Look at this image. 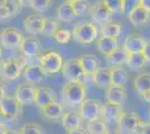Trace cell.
Wrapping results in <instances>:
<instances>
[{
  "label": "cell",
  "instance_id": "cell-2",
  "mask_svg": "<svg viewBox=\"0 0 150 134\" xmlns=\"http://www.w3.org/2000/svg\"><path fill=\"white\" fill-rule=\"evenodd\" d=\"M71 32H72V37L77 43L82 45H88L92 44L98 38L99 29L93 22L84 21L77 24Z\"/></svg>",
  "mask_w": 150,
  "mask_h": 134
},
{
  "label": "cell",
  "instance_id": "cell-39",
  "mask_svg": "<svg viewBox=\"0 0 150 134\" xmlns=\"http://www.w3.org/2000/svg\"><path fill=\"white\" fill-rule=\"evenodd\" d=\"M7 18H10V15L5 8V6L0 4V19H7Z\"/></svg>",
  "mask_w": 150,
  "mask_h": 134
},
{
  "label": "cell",
  "instance_id": "cell-24",
  "mask_svg": "<svg viewBox=\"0 0 150 134\" xmlns=\"http://www.w3.org/2000/svg\"><path fill=\"white\" fill-rule=\"evenodd\" d=\"M134 88L139 94H144L150 91V72L139 73L133 79Z\"/></svg>",
  "mask_w": 150,
  "mask_h": 134
},
{
  "label": "cell",
  "instance_id": "cell-4",
  "mask_svg": "<svg viewBox=\"0 0 150 134\" xmlns=\"http://www.w3.org/2000/svg\"><path fill=\"white\" fill-rule=\"evenodd\" d=\"M63 76L65 79L69 81V83H84L86 75L83 72L81 64L77 58L67 59L62 67Z\"/></svg>",
  "mask_w": 150,
  "mask_h": 134
},
{
  "label": "cell",
  "instance_id": "cell-18",
  "mask_svg": "<svg viewBox=\"0 0 150 134\" xmlns=\"http://www.w3.org/2000/svg\"><path fill=\"white\" fill-rule=\"evenodd\" d=\"M123 112L121 105L112 104V103H104L101 107V120L105 122H118L120 115Z\"/></svg>",
  "mask_w": 150,
  "mask_h": 134
},
{
  "label": "cell",
  "instance_id": "cell-8",
  "mask_svg": "<svg viewBox=\"0 0 150 134\" xmlns=\"http://www.w3.org/2000/svg\"><path fill=\"white\" fill-rule=\"evenodd\" d=\"M101 107L102 104L100 101L94 98H85L80 105L79 113L81 115L82 120L92 122L101 119Z\"/></svg>",
  "mask_w": 150,
  "mask_h": 134
},
{
  "label": "cell",
  "instance_id": "cell-16",
  "mask_svg": "<svg viewBox=\"0 0 150 134\" xmlns=\"http://www.w3.org/2000/svg\"><path fill=\"white\" fill-rule=\"evenodd\" d=\"M24 76L30 84H37L44 81L47 76V73L39 64H31L25 66Z\"/></svg>",
  "mask_w": 150,
  "mask_h": 134
},
{
  "label": "cell",
  "instance_id": "cell-3",
  "mask_svg": "<svg viewBox=\"0 0 150 134\" xmlns=\"http://www.w3.org/2000/svg\"><path fill=\"white\" fill-rule=\"evenodd\" d=\"M118 124L120 130L127 134H141L146 123L134 112H122Z\"/></svg>",
  "mask_w": 150,
  "mask_h": 134
},
{
  "label": "cell",
  "instance_id": "cell-6",
  "mask_svg": "<svg viewBox=\"0 0 150 134\" xmlns=\"http://www.w3.org/2000/svg\"><path fill=\"white\" fill-rule=\"evenodd\" d=\"M63 60L62 55L57 51H50L44 53L39 56V65L43 67V69L47 74H56L59 70H62Z\"/></svg>",
  "mask_w": 150,
  "mask_h": 134
},
{
  "label": "cell",
  "instance_id": "cell-35",
  "mask_svg": "<svg viewBox=\"0 0 150 134\" xmlns=\"http://www.w3.org/2000/svg\"><path fill=\"white\" fill-rule=\"evenodd\" d=\"M18 134H44V130L38 123L29 122L20 128Z\"/></svg>",
  "mask_w": 150,
  "mask_h": 134
},
{
  "label": "cell",
  "instance_id": "cell-12",
  "mask_svg": "<svg viewBox=\"0 0 150 134\" xmlns=\"http://www.w3.org/2000/svg\"><path fill=\"white\" fill-rule=\"evenodd\" d=\"M45 18L43 15L40 13H34V15H29L27 16L24 21H23V26L25 32H27L30 35H38L42 34L43 27H44Z\"/></svg>",
  "mask_w": 150,
  "mask_h": 134
},
{
  "label": "cell",
  "instance_id": "cell-49",
  "mask_svg": "<svg viewBox=\"0 0 150 134\" xmlns=\"http://www.w3.org/2000/svg\"><path fill=\"white\" fill-rule=\"evenodd\" d=\"M1 55H2V49H1V47H0V58H1Z\"/></svg>",
  "mask_w": 150,
  "mask_h": 134
},
{
  "label": "cell",
  "instance_id": "cell-23",
  "mask_svg": "<svg viewBox=\"0 0 150 134\" xmlns=\"http://www.w3.org/2000/svg\"><path fill=\"white\" fill-rule=\"evenodd\" d=\"M56 16L58 19L64 22H69L75 19V13L71 5V0L64 1L61 5H58L56 8Z\"/></svg>",
  "mask_w": 150,
  "mask_h": 134
},
{
  "label": "cell",
  "instance_id": "cell-30",
  "mask_svg": "<svg viewBox=\"0 0 150 134\" xmlns=\"http://www.w3.org/2000/svg\"><path fill=\"white\" fill-rule=\"evenodd\" d=\"M146 63L147 62L144 59L142 53H140V54H129L128 59L125 62V65L132 72H138V70H140L144 67Z\"/></svg>",
  "mask_w": 150,
  "mask_h": 134
},
{
  "label": "cell",
  "instance_id": "cell-32",
  "mask_svg": "<svg viewBox=\"0 0 150 134\" xmlns=\"http://www.w3.org/2000/svg\"><path fill=\"white\" fill-rule=\"evenodd\" d=\"M1 5H4L5 8L8 10V13L10 15V17L17 16L23 7L24 1H19V0H4L0 2Z\"/></svg>",
  "mask_w": 150,
  "mask_h": 134
},
{
  "label": "cell",
  "instance_id": "cell-13",
  "mask_svg": "<svg viewBox=\"0 0 150 134\" xmlns=\"http://www.w3.org/2000/svg\"><path fill=\"white\" fill-rule=\"evenodd\" d=\"M54 102H56V95L53 89L50 87H36L34 103L39 109H44Z\"/></svg>",
  "mask_w": 150,
  "mask_h": 134
},
{
  "label": "cell",
  "instance_id": "cell-34",
  "mask_svg": "<svg viewBox=\"0 0 150 134\" xmlns=\"http://www.w3.org/2000/svg\"><path fill=\"white\" fill-rule=\"evenodd\" d=\"M58 29V22L54 18H45L44 27L42 30V35L46 37H52L54 36V34Z\"/></svg>",
  "mask_w": 150,
  "mask_h": 134
},
{
  "label": "cell",
  "instance_id": "cell-1",
  "mask_svg": "<svg viewBox=\"0 0 150 134\" xmlns=\"http://www.w3.org/2000/svg\"><path fill=\"white\" fill-rule=\"evenodd\" d=\"M61 96L69 106H80L86 97V87L84 83H67L63 86Z\"/></svg>",
  "mask_w": 150,
  "mask_h": 134
},
{
  "label": "cell",
  "instance_id": "cell-26",
  "mask_svg": "<svg viewBox=\"0 0 150 134\" xmlns=\"http://www.w3.org/2000/svg\"><path fill=\"white\" fill-rule=\"evenodd\" d=\"M128 56H129V54L127 53V51L123 47L119 46L118 48H115L110 54H108L106 58H108V62L114 67V66H122L123 64H125Z\"/></svg>",
  "mask_w": 150,
  "mask_h": 134
},
{
  "label": "cell",
  "instance_id": "cell-21",
  "mask_svg": "<svg viewBox=\"0 0 150 134\" xmlns=\"http://www.w3.org/2000/svg\"><path fill=\"white\" fill-rule=\"evenodd\" d=\"M82 122L83 120L79 111H69V112L64 113V115L62 116V125L66 131L81 128Z\"/></svg>",
  "mask_w": 150,
  "mask_h": 134
},
{
  "label": "cell",
  "instance_id": "cell-7",
  "mask_svg": "<svg viewBox=\"0 0 150 134\" xmlns=\"http://www.w3.org/2000/svg\"><path fill=\"white\" fill-rule=\"evenodd\" d=\"M23 39H24V36L17 27L9 26L0 30V44L2 45V47H6V48L20 47Z\"/></svg>",
  "mask_w": 150,
  "mask_h": 134
},
{
  "label": "cell",
  "instance_id": "cell-33",
  "mask_svg": "<svg viewBox=\"0 0 150 134\" xmlns=\"http://www.w3.org/2000/svg\"><path fill=\"white\" fill-rule=\"evenodd\" d=\"M103 2L112 13H125V7H127L125 0H104Z\"/></svg>",
  "mask_w": 150,
  "mask_h": 134
},
{
  "label": "cell",
  "instance_id": "cell-17",
  "mask_svg": "<svg viewBox=\"0 0 150 134\" xmlns=\"http://www.w3.org/2000/svg\"><path fill=\"white\" fill-rule=\"evenodd\" d=\"M105 98L108 103L121 105L127 100V88L122 85H111L106 88Z\"/></svg>",
  "mask_w": 150,
  "mask_h": 134
},
{
  "label": "cell",
  "instance_id": "cell-14",
  "mask_svg": "<svg viewBox=\"0 0 150 134\" xmlns=\"http://www.w3.org/2000/svg\"><path fill=\"white\" fill-rule=\"evenodd\" d=\"M128 19L136 27L144 26L150 20V11L146 10L144 7L138 5L137 2V5H134L128 11Z\"/></svg>",
  "mask_w": 150,
  "mask_h": 134
},
{
  "label": "cell",
  "instance_id": "cell-19",
  "mask_svg": "<svg viewBox=\"0 0 150 134\" xmlns=\"http://www.w3.org/2000/svg\"><path fill=\"white\" fill-rule=\"evenodd\" d=\"M77 59L86 76H92L100 68V60L93 54H84L77 57Z\"/></svg>",
  "mask_w": 150,
  "mask_h": 134
},
{
  "label": "cell",
  "instance_id": "cell-43",
  "mask_svg": "<svg viewBox=\"0 0 150 134\" xmlns=\"http://www.w3.org/2000/svg\"><path fill=\"white\" fill-rule=\"evenodd\" d=\"M6 95V91H5V85L2 82H0V101L4 98V96Z\"/></svg>",
  "mask_w": 150,
  "mask_h": 134
},
{
  "label": "cell",
  "instance_id": "cell-46",
  "mask_svg": "<svg viewBox=\"0 0 150 134\" xmlns=\"http://www.w3.org/2000/svg\"><path fill=\"white\" fill-rule=\"evenodd\" d=\"M6 131V128H5V124L0 122V134H4Z\"/></svg>",
  "mask_w": 150,
  "mask_h": 134
},
{
  "label": "cell",
  "instance_id": "cell-5",
  "mask_svg": "<svg viewBox=\"0 0 150 134\" xmlns=\"http://www.w3.org/2000/svg\"><path fill=\"white\" fill-rule=\"evenodd\" d=\"M25 67V62L18 58H8L0 63V77L5 81L17 79Z\"/></svg>",
  "mask_w": 150,
  "mask_h": 134
},
{
  "label": "cell",
  "instance_id": "cell-28",
  "mask_svg": "<svg viewBox=\"0 0 150 134\" xmlns=\"http://www.w3.org/2000/svg\"><path fill=\"white\" fill-rule=\"evenodd\" d=\"M111 85H122L125 86L128 82V73L122 66H114L110 68Z\"/></svg>",
  "mask_w": 150,
  "mask_h": 134
},
{
  "label": "cell",
  "instance_id": "cell-48",
  "mask_svg": "<svg viewBox=\"0 0 150 134\" xmlns=\"http://www.w3.org/2000/svg\"><path fill=\"white\" fill-rule=\"evenodd\" d=\"M105 134H119V133H117V132H113V131H108Z\"/></svg>",
  "mask_w": 150,
  "mask_h": 134
},
{
  "label": "cell",
  "instance_id": "cell-27",
  "mask_svg": "<svg viewBox=\"0 0 150 134\" xmlns=\"http://www.w3.org/2000/svg\"><path fill=\"white\" fill-rule=\"evenodd\" d=\"M96 45H98L99 51L106 56L108 54H110L112 51L119 47V41H118V38L101 36L100 38L96 40Z\"/></svg>",
  "mask_w": 150,
  "mask_h": 134
},
{
  "label": "cell",
  "instance_id": "cell-40",
  "mask_svg": "<svg viewBox=\"0 0 150 134\" xmlns=\"http://www.w3.org/2000/svg\"><path fill=\"white\" fill-rule=\"evenodd\" d=\"M142 55H144L146 62H149L150 63V44L148 43V45L146 46V48L142 51Z\"/></svg>",
  "mask_w": 150,
  "mask_h": 134
},
{
  "label": "cell",
  "instance_id": "cell-15",
  "mask_svg": "<svg viewBox=\"0 0 150 134\" xmlns=\"http://www.w3.org/2000/svg\"><path fill=\"white\" fill-rule=\"evenodd\" d=\"M36 87L30 84H19L15 91V97L21 105H30L35 100Z\"/></svg>",
  "mask_w": 150,
  "mask_h": 134
},
{
  "label": "cell",
  "instance_id": "cell-47",
  "mask_svg": "<svg viewBox=\"0 0 150 134\" xmlns=\"http://www.w3.org/2000/svg\"><path fill=\"white\" fill-rule=\"evenodd\" d=\"M4 134H18V132H15V131H11V130H6Z\"/></svg>",
  "mask_w": 150,
  "mask_h": 134
},
{
  "label": "cell",
  "instance_id": "cell-41",
  "mask_svg": "<svg viewBox=\"0 0 150 134\" xmlns=\"http://www.w3.org/2000/svg\"><path fill=\"white\" fill-rule=\"evenodd\" d=\"M67 134H86V131L82 128H74V130H71V131H67Z\"/></svg>",
  "mask_w": 150,
  "mask_h": 134
},
{
  "label": "cell",
  "instance_id": "cell-29",
  "mask_svg": "<svg viewBox=\"0 0 150 134\" xmlns=\"http://www.w3.org/2000/svg\"><path fill=\"white\" fill-rule=\"evenodd\" d=\"M122 32V25L115 21H109L101 27V34L104 37H112L118 38Z\"/></svg>",
  "mask_w": 150,
  "mask_h": 134
},
{
  "label": "cell",
  "instance_id": "cell-25",
  "mask_svg": "<svg viewBox=\"0 0 150 134\" xmlns=\"http://www.w3.org/2000/svg\"><path fill=\"white\" fill-rule=\"evenodd\" d=\"M40 111H42L43 116L45 119H48V120H59V119H62V116L65 113L64 112V106L61 103L57 102L52 103L50 105L42 109Z\"/></svg>",
  "mask_w": 150,
  "mask_h": 134
},
{
  "label": "cell",
  "instance_id": "cell-10",
  "mask_svg": "<svg viewBox=\"0 0 150 134\" xmlns=\"http://www.w3.org/2000/svg\"><path fill=\"white\" fill-rule=\"evenodd\" d=\"M90 15L94 22L99 25H104L109 22L112 17V13L109 10L103 1H99L90 7Z\"/></svg>",
  "mask_w": 150,
  "mask_h": 134
},
{
  "label": "cell",
  "instance_id": "cell-11",
  "mask_svg": "<svg viewBox=\"0 0 150 134\" xmlns=\"http://www.w3.org/2000/svg\"><path fill=\"white\" fill-rule=\"evenodd\" d=\"M147 45H148V41L144 36L138 34H131L127 36L122 47L127 51L128 54H140L144 51Z\"/></svg>",
  "mask_w": 150,
  "mask_h": 134
},
{
  "label": "cell",
  "instance_id": "cell-42",
  "mask_svg": "<svg viewBox=\"0 0 150 134\" xmlns=\"http://www.w3.org/2000/svg\"><path fill=\"white\" fill-rule=\"evenodd\" d=\"M138 5H140L141 7H144L146 10L150 11V0H140V1H138Z\"/></svg>",
  "mask_w": 150,
  "mask_h": 134
},
{
  "label": "cell",
  "instance_id": "cell-38",
  "mask_svg": "<svg viewBox=\"0 0 150 134\" xmlns=\"http://www.w3.org/2000/svg\"><path fill=\"white\" fill-rule=\"evenodd\" d=\"M71 5L73 7L75 17H79L88 10L90 7V2L86 0H71Z\"/></svg>",
  "mask_w": 150,
  "mask_h": 134
},
{
  "label": "cell",
  "instance_id": "cell-37",
  "mask_svg": "<svg viewBox=\"0 0 150 134\" xmlns=\"http://www.w3.org/2000/svg\"><path fill=\"white\" fill-rule=\"evenodd\" d=\"M53 37L58 44H67L72 38V32L67 28H58Z\"/></svg>",
  "mask_w": 150,
  "mask_h": 134
},
{
  "label": "cell",
  "instance_id": "cell-45",
  "mask_svg": "<svg viewBox=\"0 0 150 134\" xmlns=\"http://www.w3.org/2000/svg\"><path fill=\"white\" fill-rule=\"evenodd\" d=\"M142 97L144 98V101H147V102L150 103V91L147 92V93H144V94H142Z\"/></svg>",
  "mask_w": 150,
  "mask_h": 134
},
{
  "label": "cell",
  "instance_id": "cell-9",
  "mask_svg": "<svg viewBox=\"0 0 150 134\" xmlns=\"http://www.w3.org/2000/svg\"><path fill=\"white\" fill-rule=\"evenodd\" d=\"M21 106L15 95H5L0 101V115L7 120H15L21 113Z\"/></svg>",
  "mask_w": 150,
  "mask_h": 134
},
{
  "label": "cell",
  "instance_id": "cell-31",
  "mask_svg": "<svg viewBox=\"0 0 150 134\" xmlns=\"http://www.w3.org/2000/svg\"><path fill=\"white\" fill-rule=\"evenodd\" d=\"M88 134H105L109 128L106 123L103 120H95V121L88 122L86 125V130H85Z\"/></svg>",
  "mask_w": 150,
  "mask_h": 134
},
{
  "label": "cell",
  "instance_id": "cell-44",
  "mask_svg": "<svg viewBox=\"0 0 150 134\" xmlns=\"http://www.w3.org/2000/svg\"><path fill=\"white\" fill-rule=\"evenodd\" d=\"M141 134H150V123H146L144 124Z\"/></svg>",
  "mask_w": 150,
  "mask_h": 134
},
{
  "label": "cell",
  "instance_id": "cell-20",
  "mask_svg": "<svg viewBox=\"0 0 150 134\" xmlns=\"http://www.w3.org/2000/svg\"><path fill=\"white\" fill-rule=\"evenodd\" d=\"M20 51L27 57H36L40 53V43L34 36L24 37L23 43L20 45Z\"/></svg>",
  "mask_w": 150,
  "mask_h": 134
},
{
  "label": "cell",
  "instance_id": "cell-22",
  "mask_svg": "<svg viewBox=\"0 0 150 134\" xmlns=\"http://www.w3.org/2000/svg\"><path fill=\"white\" fill-rule=\"evenodd\" d=\"M91 77L92 82L100 88H108L111 86V75L108 68H99Z\"/></svg>",
  "mask_w": 150,
  "mask_h": 134
},
{
  "label": "cell",
  "instance_id": "cell-36",
  "mask_svg": "<svg viewBox=\"0 0 150 134\" xmlns=\"http://www.w3.org/2000/svg\"><path fill=\"white\" fill-rule=\"evenodd\" d=\"M28 4H29V7L31 9H34L35 11L45 13L53 5V1L52 0H30Z\"/></svg>",
  "mask_w": 150,
  "mask_h": 134
}]
</instances>
